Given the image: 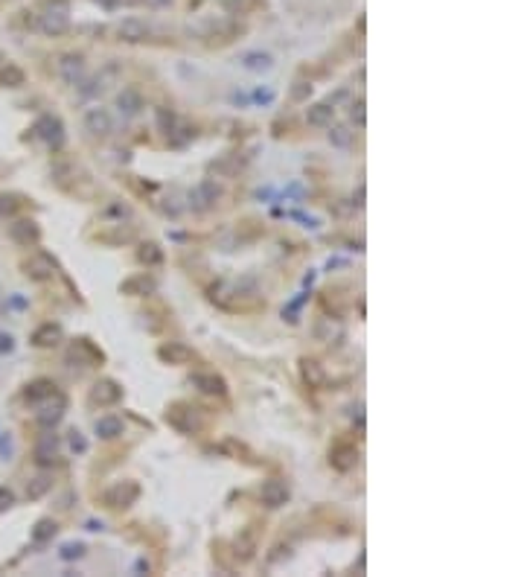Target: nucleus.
<instances>
[{"label": "nucleus", "instance_id": "nucleus-9", "mask_svg": "<svg viewBox=\"0 0 524 577\" xmlns=\"http://www.w3.org/2000/svg\"><path fill=\"white\" fill-rule=\"evenodd\" d=\"M84 129H88L93 137H105V134H111V129H114V123H111V114L105 108H91L88 114H84Z\"/></svg>", "mask_w": 524, "mask_h": 577}, {"label": "nucleus", "instance_id": "nucleus-15", "mask_svg": "<svg viewBox=\"0 0 524 577\" xmlns=\"http://www.w3.org/2000/svg\"><path fill=\"white\" fill-rule=\"evenodd\" d=\"M35 132L47 140V143L53 146H62V140H64V132H62V123L55 120V117H41L38 125H35Z\"/></svg>", "mask_w": 524, "mask_h": 577}, {"label": "nucleus", "instance_id": "nucleus-11", "mask_svg": "<svg viewBox=\"0 0 524 577\" xmlns=\"http://www.w3.org/2000/svg\"><path fill=\"white\" fill-rule=\"evenodd\" d=\"M192 385L198 391L210 393V397H224V393H228V382H224L219 373H195L192 376Z\"/></svg>", "mask_w": 524, "mask_h": 577}, {"label": "nucleus", "instance_id": "nucleus-31", "mask_svg": "<svg viewBox=\"0 0 524 577\" xmlns=\"http://www.w3.org/2000/svg\"><path fill=\"white\" fill-rule=\"evenodd\" d=\"M62 554H64L67 560H70V557H79V554H82V545H64V551H62Z\"/></svg>", "mask_w": 524, "mask_h": 577}, {"label": "nucleus", "instance_id": "nucleus-30", "mask_svg": "<svg viewBox=\"0 0 524 577\" xmlns=\"http://www.w3.org/2000/svg\"><path fill=\"white\" fill-rule=\"evenodd\" d=\"M12 504V492L9 490H0V511H6Z\"/></svg>", "mask_w": 524, "mask_h": 577}, {"label": "nucleus", "instance_id": "nucleus-23", "mask_svg": "<svg viewBox=\"0 0 524 577\" xmlns=\"http://www.w3.org/2000/svg\"><path fill=\"white\" fill-rule=\"evenodd\" d=\"M35 461L41 467H53L59 461V449H55V441H47V443H38L35 446Z\"/></svg>", "mask_w": 524, "mask_h": 577}, {"label": "nucleus", "instance_id": "nucleus-18", "mask_svg": "<svg viewBox=\"0 0 524 577\" xmlns=\"http://www.w3.org/2000/svg\"><path fill=\"white\" fill-rule=\"evenodd\" d=\"M59 339H62L59 323H41V327L33 332V341L38 347H55V344H59Z\"/></svg>", "mask_w": 524, "mask_h": 577}, {"label": "nucleus", "instance_id": "nucleus-2", "mask_svg": "<svg viewBox=\"0 0 524 577\" xmlns=\"http://www.w3.org/2000/svg\"><path fill=\"white\" fill-rule=\"evenodd\" d=\"M140 499V484L137 481H117L102 492V504L111 511H125Z\"/></svg>", "mask_w": 524, "mask_h": 577}, {"label": "nucleus", "instance_id": "nucleus-19", "mask_svg": "<svg viewBox=\"0 0 524 577\" xmlns=\"http://www.w3.org/2000/svg\"><path fill=\"white\" fill-rule=\"evenodd\" d=\"M24 82H26V73H24L18 64L6 62L3 67H0V85H6V88H21Z\"/></svg>", "mask_w": 524, "mask_h": 577}, {"label": "nucleus", "instance_id": "nucleus-24", "mask_svg": "<svg viewBox=\"0 0 524 577\" xmlns=\"http://www.w3.org/2000/svg\"><path fill=\"white\" fill-rule=\"evenodd\" d=\"M329 140H332V146H338V149H350L352 143H356V132L344 129V125H335V129L329 132Z\"/></svg>", "mask_w": 524, "mask_h": 577}, {"label": "nucleus", "instance_id": "nucleus-7", "mask_svg": "<svg viewBox=\"0 0 524 577\" xmlns=\"http://www.w3.org/2000/svg\"><path fill=\"white\" fill-rule=\"evenodd\" d=\"M158 359L166 364H192L195 362V350L187 347L183 341H166L158 347Z\"/></svg>", "mask_w": 524, "mask_h": 577}, {"label": "nucleus", "instance_id": "nucleus-4", "mask_svg": "<svg viewBox=\"0 0 524 577\" xmlns=\"http://www.w3.org/2000/svg\"><path fill=\"white\" fill-rule=\"evenodd\" d=\"M88 400H91V405H99V408L117 405L123 400V388L114 382V379H99V382L91 388Z\"/></svg>", "mask_w": 524, "mask_h": 577}, {"label": "nucleus", "instance_id": "nucleus-8", "mask_svg": "<svg viewBox=\"0 0 524 577\" xmlns=\"http://www.w3.org/2000/svg\"><path fill=\"white\" fill-rule=\"evenodd\" d=\"M9 236L15 239L18 245L24 248H30V245H38V239H41V228L33 222V219H18V222H12L9 224Z\"/></svg>", "mask_w": 524, "mask_h": 577}, {"label": "nucleus", "instance_id": "nucleus-21", "mask_svg": "<svg viewBox=\"0 0 524 577\" xmlns=\"http://www.w3.org/2000/svg\"><path fill=\"white\" fill-rule=\"evenodd\" d=\"M47 397H55V385L50 382V379H38V382H33L30 388H26V400L30 402H41Z\"/></svg>", "mask_w": 524, "mask_h": 577}, {"label": "nucleus", "instance_id": "nucleus-12", "mask_svg": "<svg viewBox=\"0 0 524 577\" xmlns=\"http://www.w3.org/2000/svg\"><path fill=\"white\" fill-rule=\"evenodd\" d=\"M120 292L123 294H129V298H146V294L154 292V280L146 277V274H134L129 280H123L120 283Z\"/></svg>", "mask_w": 524, "mask_h": 577}, {"label": "nucleus", "instance_id": "nucleus-20", "mask_svg": "<svg viewBox=\"0 0 524 577\" xmlns=\"http://www.w3.org/2000/svg\"><path fill=\"white\" fill-rule=\"evenodd\" d=\"M137 260L143 265H161L163 263V248L158 242H143L137 248Z\"/></svg>", "mask_w": 524, "mask_h": 577}, {"label": "nucleus", "instance_id": "nucleus-27", "mask_svg": "<svg viewBox=\"0 0 524 577\" xmlns=\"http://www.w3.org/2000/svg\"><path fill=\"white\" fill-rule=\"evenodd\" d=\"M309 94H311V85L309 82H294V88H291V103H306L309 100Z\"/></svg>", "mask_w": 524, "mask_h": 577}, {"label": "nucleus", "instance_id": "nucleus-26", "mask_svg": "<svg viewBox=\"0 0 524 577\" xmlns=\"http://www.w3.org/2000/svg\"><path fill=\"white\" fill-rule=\"evenodd\" d=\"M50 484H53L50 478H47V475H41V478H35V481H33V487L26 490V496H30V499H38V496H44V492L50 490Z\"/></svg>", "mask_w": 524, "mask_h": 577}, {"label": "nucleus", "instance_id": "nucleus-14", "mask_svg": "<svg viewBox=\"0 0 524 577\" xmlns=\"http://www.w3.org/2000/svg\"><path fill=\"white\" fill-rule=\"evenodd\" d=\"M93 432H96V438H99V441H117L120 434L125 432V426H123V420H120V417L108 414V417H99V420H96Z\"/></svg>", "mask_w": 524, "mask_h": 577}, {"label": "nucleus", "instance_id": "nucleus-25", "mask_svg": "<svg viewBox=\"0 0 524 577\" xmlns=\"http://www.w3.org/2000/svg\"><path fill=\"white\" fill-rule=\"evenodd\" d=\"M55 531H59V525H55L53 519H41V522L35 525V531H33V540L35 542H44V540L55 537Z\"/></svg>", "mask_w": 524, "mask_h": 577}, {"label": "nucleus", "instance_id": "nucleus-29", "mask_svg": "<svg viewBox=\"0 0 524 577\" xmlns=\"http://www.w3.org/2000/svg\"><path fill=\"white\" fill-rule=\"evenodd\" d=\"M18 210V202L12 195H0V216H12Z\"/></svg>", "mask_w": 524, "mask_h": 577}, {"label": "nucleus", "instance_id": "nucleus-6", "mask_svg": "<svg viewBox=\"0 0 524 577\" xmlns=\"http://www.w3.org/2000/svg\"><path fill=\"white\" fill-rule=\"evenodd\" d=\"M55 73H59L64 82H70V85H76V82L82 79L84 73V59L79 53H64L55 59Z\"/></svg>", "mask_w": 524, "mask_h": 577}, {"label": "nucleus", "instance_id": "nucleus-32", "mask_svg": "<svg viewBox=\"0 0 524 577\" xmlns=\"http://www.w3.org/2000/svg\"><path fill=\"white\" fill-rule=\"evenodd\" d=\"M6 62H9V59H6V55H3V53H0V67H3Z\"/></svg>", "mask_w": 524, "mask_h": 577}, {"label": "nucleus", "instance_id": "nucleus-1", "mask_svg": "<svg viewBox=\"0 0 524 577\" xmlns=\"http://www.w3.org/2000/svg\"><path fill=\"white\" fill-rule=\"evenodd\" d=\"M166 423L183 434H195L201 429V417H198V408H192L187 402H175L166 408Z\"/></svg>", "mask_w": 524, "mask_h": 577}, {"label": "nucleus", "instance_id": "nucleus-3", "mask_svg": "<svg viewBox=\"0 0 524 577\" xmlns=\"http://www.w3.org/2000/svg\"><path fill=\"white\" fill-rule=\"evenodd\" d=\"M55 272H59V265H55V260L50 254H44V251H35V254L24 260V274L33 280H53Z\"/></svg>", "mask_w": 524, "mask_h": 577}, {"label": "nucleus", "instance_id": "nucleus-28", "mask_svg": "<svg viewBox=\"0 0 524 577\" xmlns=\"http://www.w3.org/2000/svg\"><path fill=\"white\" fill-rule=\"evenodd\" d=\"M350 117L359 123V129H364V123H367V114H364V100H356V103H352Z\"/></svg>", "mask_w": 524, "mask_h": 577}, {"label": "nucleus", "instance_id": "nucleus-22", "mask_svg": "<svg viewBox=\"0 0 524 577\" xmlns=\"http://www.w3.org/2000/svg\"><path fill=\"white\" fill-rule=\"evenodd\" d=\"M117 105H120V111H125V114H137V111L143 108V100H140V94L134 88H125L117 96Z\"/></svg>", "mask_w": 524, "mask_h": 577}, {"label": "nucleus", "instance_id": "nucleus-13", "mask_svg": "<svg viewBox=\"0 0 524 577\" xmlns=\"http://www.w3.org/2000/svg\"><path fill=\"white\" fill-rule=\"evenodd\" d=\"M300 376H303V382L309 388H323V382H327V371H323V364L318 359H300Z\"/></svg>", "mask_w": 524, "mask_h": 577}, {"label": "nucleus", "instance_id": "nucleus-5", "mask_svg": "<svg viewBox=\"0 0 524 577\" xmlns=\"http://www.w3.org/2000/svg\"><path fill=\"white\" fill-rule=\"evenodd\" d=\"M359 463V449L347 443V441H338L332 449H329V467L338 470V472H350L352 467Z\"/></svg>", "mask_w": 524, "mask_h": 577}, {"label": "nucleus", "instance_id": "nucleus-16", "mask_svg": "<svg viewBox=\"0 0 524 577\" xmlns=\"http://www.w3.org/2000/svg\"><path fill=\"white\" fill-rule=\"evenodd\" d=\"M233 548H236V557H239V560H251L253 551H257V528H245V531L236 537Z\"/></svg>", "mask_w": 524, "mask_h": 577}, {"label": "nucleus", "instance_id": "nucleus-10", "mask_svg": "<svg viewBox=\"0 0 524 577\" xmlns=\"http://www.w3.org/2000/svg\"><path fill=\"white\" fill-rule=\"evenodd\" d=\"M260 501L265 508H282L289 501V487L282 481H265L260 487Z\"/></svg>", "mask_w": 524, "mask_h": 577}, {"label": "nucleus", "instance_id": "nucleus-17", "mask_svg": "<svg viewBox=\"0 0 524 577\" xmlns=\"http://www.w3.org/2000/svg\"><path fill=\"white\" fill-rule=\"evenodd\" d=\"M335 117V108L329 103H318V105H311L306 111V123L309 125H315V129H323V125H329Z\"/></svg>", "mask_w": 524, "mask_h": 577}]
</instances>
